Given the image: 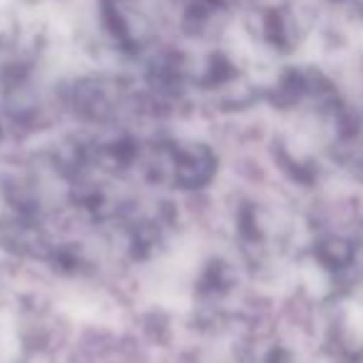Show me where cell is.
Wrapping results in <instances>:
<instances>
[{
    "mask_svg": "<svg viewBox=\"0 0 363 363\" xmlns=\"http://www.w3.org/2000/svg\"><path fill=\"white\" fill-rule=\"evenodd\" d=\"M217 160L204 145H160L150 160L155 179L182 189H197L212 179Z\"/></svg>",
    "mask_w": 363,
    "mask_h": 363,
    "instance_id": "6da1fadb",
    "label": "cell"
},
{
    "mask_svg": "<svg viewBox=\"0 0 363 363\" xmlns=\"http://www.w3.org/2000/svg\"><path fill=\"white\" fill-rule=\"evenodd\" d=\"M267 363H291V356L286 351H274L272 356L267 358Z\"/></svg>",
    "mask_w": 363,
    "mask_h": 363,
    "instance_id": "7a4b0ae2",
    "label": "cell"
}]
</instances>
